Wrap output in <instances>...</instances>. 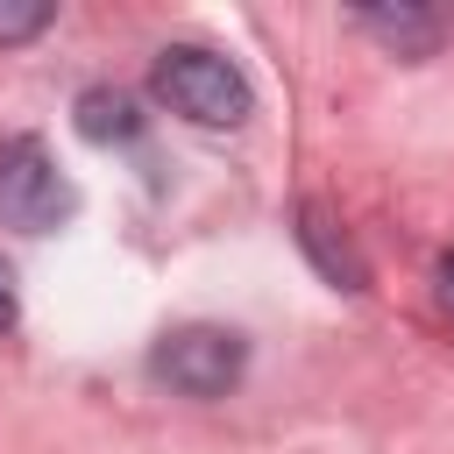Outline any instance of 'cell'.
<instances>
[{
    "mask_svg": "<svg viewBox=\"0 0 454 454\" xmlns=\"http://www.w3.org/2000/svg\"><path fill=\"white\" fill-rule=\"evenodd\" d=\"M241 369H248V348L227 326H177L149 355V376L170 383L177 397H227L241 383Z\"/></svg>",
    "mask_w": 454,
    "mask_h": 454,
    "instance_id": "cell-2",
    "label": "cell"
},
{
    "mask_svg": "<svg viewBox=\"0 0 454 454\" xmlns=\"http://www.w3.org/2000/svg\"><path fill=\"white\" fill-rule=\"evenodd\" d=\"M298 241H305V255L319 262V277H326V284H340V291H362V284H369L362 255L348 248V234L333 227V213H326V206H298Z\"/></svg>",
    "mask_w": 454,
    "mask_h": 454,
    "instance_id": "cell-4",
    "label": "cell"
},
{
    "mask_svg": "<svg viewBox=\"0 0 454 454\" xmlns=\"http://www.w3.org/2000/svg\"><path fill=\"white\" fill-rule=\"evenodd\" d=\"M135 128H142V114H135L128 92H114V85L78 92V135H85V142H128Z\"/></svg>",
    "mask_w": 454,
    "mask_h": 454,
    "instance_id": "cell-6",
    "label": "cell"
},
{
    "mask_svg": "<svg viewBox=\"0 0 454 454\" xmlns=\"http://www.w3.org/2000/svg\"><path fill=\"white\" fill-rule=\"evenodd\" d=\"M14 326V277H7V262H0V333Z\"/></svg>",
    "mask_w": 454,
    "mask_h": 454,
    "instance_id": "cell-8",
    "label": "cell"
},
{
    "mask_svg": "<svg viewBox=\"0 0 454 454\" xmlns=\"http://www.w3.org/2000/svg\"><path fill=\"white\" fill-rule=\"evenodd\" d=\"M50 0H0V43H28V35H43L50 28Z\"/></svg>",
    "mask_w": 454,
    "mask_h": 454,
    "instance_id": "cell-7",
    "label": "cell"
},
{
    "mask_svg": "<svg viewBox=\"0 0 454 454\" xmlns=\"http://www.w3.org/2000/svg\"><path fill=\"white\" fill-rule=\"evenodd\" d=\"M149 85H156V99H163L170 114H184V121H199V128H241L248 106H255L248 78H241L220 50H199V43H170V50H156Z\"/></svg>",
    "mask_w": 454,
    "mask_h": 454,
    "instance_id": "cell-1",
    "label": "cell"
},
{
    "mask_svg": "<svg viewBox=\"0 0 454 454\" xmlns=\"http://www.w3.org/2000/svg\"><path fill=\"white\" fill-rule=\"evenodd\" d=\"M369 35H383L397 57H426L433 43H440V14H426V7H362L355 14Z\"/></svg>",
    "mask_w": 454,
    "mask_h": 454,
    "instance_id": "cell-5",
    "label": "cell"
},
{
    "mask_svg": "<svg viewBox=\"0 0 454 454\" xmlns=\"http://www.w3.org/2000/svg\"><path fill=\"white\" fill-rule=\"evenodd\" d=\"M64 213H71V184H64V170L50 163V149H43L35 135L0 142V227H14V234H50Z\"/></svg>",
    "mask_w": 454,
    "mask_h": 454,
    "instance_id": "cell-3",
    "label": "cell"
},
{
    "mask_svg": "<svg viewBox=\"0 0 454 454\" xmlns=\"http://www.w3.org/2000/svg\"><path fill=\"white\" fill-rule=\"evenodd\" d=\"M447 284H454V255H447Z\"/></svg>",
    "mask_w": 454,
    "mask_h": 454,
    "instance_id": "cell-9",
    "label": "cell"
}]
</instances>
